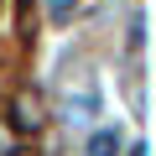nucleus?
<instances>
[{
	"label": "nucleus",
	"instance_id": "7ed1b4c3",
	"mask_svg": "<svg viewBox=\"0 0 156 156\" xmlns=\"http://www.w3.org/2000/svg\"><path fill=\"white\" fill-rule=\"evenodd\" d=\"M130 156H146V146H135V151H130Z\"/></svg>",
	"mask_w": 156,
	"mask_h": 156
},
{
	"label": "nucleus",
	"instance_id": "f257e3e1",
	"mask_svg": "<svg viewBox=\"0 0 156 156\" xmlns=\"http://www.w3.org/2000/svg\"><path fill=\"white\" fill-rule=\"evenodd\" d=\"M89 156H120V135H115V130H99V135L89 140Z\"/></svg>",
	"mask_w": 156,
	"mask_h": 156
},
{
	"label": "nucleus",
	"instance_id": "f03ea898",
	"mask_svg": "<svg viewBox=\"0 0 156 156\" xmlns=\"http://www.w3.org/2000/svg\"><path fill=\"white\" fill-rule=\"evenodd\" d=\"M16 125H21V130H37V109H31V104H26V99H21V104H16Z\"/></svg>",
	"mask_w": 156,
	"mask_h": 156
}]
</instances>
